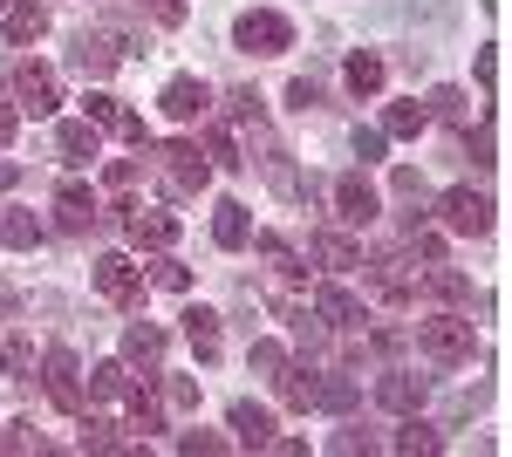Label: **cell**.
<instances>
[{
	"label": "cell",
	"mask_w": 512,
	"mask_h": 457,
	"mask_svg": "<svg viewBox=\"0 0 512 457\" xmlns=\"http://www.w3.org/2000/svg\"><path fill=\"white\" fill-rule=\"evenodd\" d=\"M417 348L444 362V369H458V362H472L478 355V328L465 314H431V321H417Z\"/></svg>",
	"instance_id": "cell-1"
},
{
	"label": "cell",
	"mask_w": 512,
	"mask_h": 457,
	"mask_svg": "<svg viewBox=\"0 0 512 457\" xmlns=\"http://www.w3.org/2000/svg\"><path fill=\"white\" fill-rule=\"evenodd\" d=\"M233 41L246 55H287V48H294V21L274 14V7H246L233 21Z\"/></svg>",
	"instance_id": "cell-2"
},
{
	"label": "cell",
	"mask_w": 512,
	"mask_h": 457,
	"mask_svg": "<svg viewBox=\"0 0 512 457\" xmlns=\"http://www.w3.org/2000/svg\"><path fill=\"white\" fill-rule=\"evenodd\" d=\"M158 178L171 198H192V191H205V178H212V164H205V151L198 144H164L158 151Z\"/></svg>",
	"instance_id": "cell-3"
},
{
	"label": "cell",
	"mask_w": 512,
	"mask_h": 457,
	"mask_svg": "<svg viewBox=\"0 0 512 457\" xmlns=\"http://www.w3.org/2000/svg\"><path fill=\"white\" fill-rule=\"evenodd\" d=\"M0 89H14L28 116H48L55 103H62V82H55V69H41V62H21L14 76H0Z\"/></svg>",
	"instance_id": "cell-4"
},
{
	"label": "cell",
	"mask_w": 512,
	"mask_h": 457,
	"mask_svg": "<svg viewBox=\"0 0 512 457\" xmlns=\"http://www.w3.org/2000/svg\"><path fill=\"white\" fill-rule=\"evenodd\" d=\"M437 212H444V226H451V232H465V239L492 232V198H485V191H472V185L444 191V198H437Z\"/></svg>",
	"instance_id": "cell-5"
},
{
	"label": "cell",
	"mask_w": 512,
	"mask_h": 457,
	"mask_svg": "<svg viewBox=\"0 0 512 457\" xmlns=\"http://www.w3.org/2000/svg\"><path fill=\"white\" fill-rule=\"evenodd\" d=\"M123 226H130V239L144 253H171V239H178V219L164 205H123Z\"/></svg>",
	"instance_id": "cell-6"
},
{
	"label": "cell",
	"mask_w": 512,
	"mask_h": 457,
	"mask_svg": "<svg viewBox=\"0 0 512 457\" xmlns=\"http://www.w3.org/2000/svg\"><path fill=\"white\" fill-rule=\"evenodd\" d=\"M328 191H335V212H342V226H369V219L383 212V198H376V185H369L362 171H342V178H335Z\"/></svg>",
	"instance_id": "cell-7"
},
{
	"label": "cell",
	"mask_w": 512,
	"mask_h": 457,
	"mask_svg": "<svg viewBox=\"0 0 512 457\" xmlns=\"http://www.w3.org/2000/svg\"><path fill=\"white\" fill-rule=\"evenodd\" d=\"M48 403L62 410V417H82L89 403H82V376H76V355L69 348H48Z\"/></svg>",
	"instance_id": "cell-8"
},
{
	"label": "cell",
	"mask_w": 512,
	"mask_h": 457,
	"mask_svg": "<svg viewBox=\"0 0 512 457\" xmlns=\"http://www.w3.org/2000/svg\"><path fill=\"white\" fill-rule=\"evenodd\" d=\"M158 110L171 116V123H198V116L212 110V89H205L198 76H171V82H164V96H158Z\"/></svg>",
	"instance_id": "cell-9"
},
{
	"label": "cell",
	"mask_w": 512,
	"mask_h": 457,
	"mask_svg": "<svg viewBox=\"0 0 512 457\" xmlns=\"http://www.w3.org/2000/svg\"><path fill=\"white\" fill-rule=\"evenodd\" d=\"M424 396H431V376H417V369H390V376L376 382V403H383V410H396V417L424 410Z\"/></svg>",
	"instance_id": "cell-10"
},
{
	"label": "cell",
	"mask_w": 512,
	"mask_h": 457,
	"mask_svg": "<svg viewBox=\"0 0 512 457\" xmlns=\"http://www.w3.org/2000/svg\"><path fill=\"white\" fill-rule=\"evenodd\" d=\"M96 294H103V301H117V307H130L137 294H144V267H130L123 253L96 260Z\"/></svg>",
	"instance_id": "cell-11"
},
{
	"label": "cell",
	"mask_w": 512,
	"mask_h": 457,
	"mask_svg": "<svg viewBox=\"0 0 512 457\" xmlns=\"http://www.w3.org/2000/svg\"><path fill=\"white\" fill-rule=\"evenodd\" d=\"M69 62H76L82 76L103 82V76H110V69L123 62V41H117V35H89V28H82V35H76V55H69Z\"/></svg>",
	"instance_id": "cell-12"
},
{
	"label": "cell",
	"mask_w": 512,
	"mask_h": 457,
	"mask_svg": "<svg viewBox=\"0 0 512 457\" xmlns=\"http://www.w3.org/2000/svg\"><path fill=\"white\" fill-rule=\"evenodd\" d=\"M308 314H315L321 328H355L362 321V301H355L349 287H315V307Z\"/></svg>",
	"instance_id": "cell-13"
},
{
	"label": "cell",
	"mask_w": 512,
	"mask_h": 457,
	"mask_svg": "<svg viewBox=\"0 0 512 457\" xmlns=\"http://www.w3.org/2000/svg\"><path fill=\"white\" fill-rule=\"evenodd\" d=\"M362 273H369V287H376L383 301H410V287H417V280L403 273V260H396V253H376V260H362Z\"/></svg>",
	"instance_id": "cell-14"
},
{
	"label": "cell",
	"mask_w": 512,
	"mask_h": 457,
	"mask_svg": "<svg viewBox=\"0 0 512 457\" xmlns=\"http://www.w3.org/2000/svg\"><path fill=\"white\" fill-rule=\"evenodd\" d=\"M315 382H321V369H301V362H280L274 369L280 403H294V410H315Z\"/></svg>",
	"instance_id": "cell-15"
},
{
	"label": "cell",
	"mask_w": 512,
	"mask_h": 457,
	"mask_svg": "<svg viewBox=\"0 0 512 457\" xmlns=\"http://www.w3.org/2000/svg\"><path fill=\"white\" fill-rule=\"evenodd\" d=\"M41 35H48V7H41V0H14V7H7V41L28 48V41H41Z\"/></svg>",
	"instance_id": "cell-16"
},
{
	"label": "cell",
	"mask_w": 512,
	"mask_h": 457,
	"mask_svg": "<svg viewBox=\"0 0 512 457\" xmlns=\"http://www.w3.org/2000/svg\"><path fill=\"white\" fill-rule=\"evenodd\" d=\"M55 151H62V164H96L103 137H96V123H62L55 130Z\"/></svg>",
	"instance_id": "cell-17"
},
{
	"label": "cell",
	"mask_w": 512,
	"mask_h": 457,
	"mask_svg": "<svg viewBox=\"0 0 512 457\" xmlns=\"http://www.w3.org/2000/svg\"><path fill=\"white\" fill-rule=\"evenodd\" d=\"M233 437L239 444H253V451H267V444H274V417H267V410H260V403H233Z\"/></svg>",
	"instance_id": "cell-18"
},
{
	"label": "cell",
	"mask_w": 512,
	"mask_h": 457,
	"mask_svg": "<svg viewBox=\"0 0 512 457\" xmlns=\"http://www.w3.org/2000/svg\"><path fill=\"white\" fill-rule=\"evenodd\" d=\"M342 82H349V96H376V89L390 82V69H383V55L355 48V55H349V69H342Z\"/></svg>",
	"instance_id": "cell-19"
},
{
	"label": "cell",
	"mask_w": 512,
	"mask_h": 457,
	"mask_svg": "<svg viewBox=\"0 0 512 457\" xmlns=\"http://www.w3.org/2000/svg\"><path fill=\"white\" fill-rule=\"evenodd\" d=\"M212 239H219L226 253H239V246L253 239V219H246V205H239V198H226V205L212 212Z\"/></svg>",
	"instance_id": "cell-20"
},
{
	"label": "cell",
	"mask_w": 512,
	"mask_h": 457,
	"mask_svg": "<svg viewBox=\"0 0 512 457\" xmlns=\"http://www.w3.org/2000/svg\"><path fill=\"white\" fill-rule=\"evenodd\" d=\"M55 212H62V232H89L96 226V198H89V185H62L55 191Z\"/></svg>",
	"instance_id": "cell-21"
},
{
	"label": "cell",
	"mask_w": 512,
	"mask_h": 457,
	"mask_svg": "<svg viewBox=\"0 0 512 457\" xmlns=\"http://www.w3.org/2000/svg\"><path fill=\"white\" fill-rule=\"evenodd\" d=\"M185 342H192L198 362L219 355V314H212V307H185Z\"/></svg>",
	"instance_id": "cell-22"
},
{
	"label": "cell",
	"mask_w": 512,
	"mask_h": 457,
	"mask_svg": "<svg viewBox=\"0 0 512 457\" xmlns=\"http://www.w3.org/2000/svg\"><path fill=\"white\" fill-rule=\"evenodd\" d=\"M123 355H130V362H144V369L158 376V362H164V328H151V321H130V335H123Z\"/></svg>",
	"instance_id": "cell-23"
},
{
	"label": "cell",
	"mask_w": 512,
	"mask_h": 457,
	"mask_svg": "<svg viewBox=\"0 0 512 457\" xmlns=\"http://www.w3.org/2000/svg\"><path fill=\"white\" fill-rule=\"evenodd\" d=\"M315 260L328 273H355V267H362V246L342 239V232H315Z\"/></svg>",
	"instance_id": "cell-24"
},
{
	"label": "cell",
	"mask_w": 512,
	"mask_h": 457,
	"mask_svg": "<svg viewBox=\"0 0 512 457\" xmlns=\"http://www.w3.org/2000/svg\"><path fill=\"white\" fill-rule=\"evenodd\" d=\"M396 451H444V430L410 410V417H403V430H396Z\"/></svg>",
	"instance_id": "cell-25"
},
{
	"label": "cell",
	"mask_w": 512,
	"mask_h": 457,
	"mask_svg": "<svg viewBox=\"0 0 512 457\" xmlns=\"http://www.w3.org/2000/svg\"><path fill=\"white\" fill-rule=\"evenodd\" d=\"M123 403H130V423H137L144 437H151V430H164V403L151 396V389H137V382H130V396H123Z\"/></svg>",
	"instance_id": "cell-26"
},
{
	"label": "cell",
	"mask_w": 512,
	"mask_h": 457,
	"mask_svg": "<svg viewBox=\"0 0 512 457\" xmlns=\"http://www.w3.org/2000/svg\"><path fill=\"white\" fill-rule=\"evenodd\" d=\"M424 116H444V123H472V96L444 82V89H431V110H424Z\"/></svg>",
	"instance_id": "cell-27"
},
{
	"label": "cell",
	"mask_w": 512,
	"mask_h": 457,
	"mask_svg": "<svg viewBox=\"0 0 512 457\" xmlns=\"http://www.w3.org/2000/svg\"><path fill=\"white\" fill-rule=\"evenodd\" d=\"M424 287H431L437 301H472V280H465V273H451L444 260H437V267L424 273Z\"/></svg>",
	"instance_id": "cell-28"
},
{
	"label": "cell",
	"mask_w": 512,
	"mask_h": 457,
	"mask_svg": "<svg viewBox=\"0 0 512 457\" xmlns=\"http://www.w3.org/2000/svg\"><path fill=\"white\" fill-rule=\"evenodd\" d=\"M82 123H96V130H117V123H123L117 96H110V89H89V96H82Z\"/></svg>",
	"instance_id": "cell-29"
},
{
	"label": "cell",
	"mask_w": 512,
	"mask_h": 457,
	"mask_svg": "<svg viewBox=\"0 0 512 457\" xmlns=\"http://www.w3.org/2000/svg\"><path fill=\"white\" fill-rule=\"evenodd\" d=\"M205 157H212V164H219V171H239V164H246V157H239V144H233V130H226V123H212V130H205Z\"/></svg>",
	"instance_id": "cell-30"
},
{
	"label": "cell",
	"mask_w": 512,
	"mask_h": 457,
	"mask_svg": "<svg viewBox=\"0 0 512 457\" xmlns=\"http://www.w3.org/2000/svg\"><path fill=\"white\" fill-rule=\"evenodd\" d=\"M431 116H424V103H390V116H383V137H417Z\"/></svg>",
	"instance_id": "cell-31"
},
{
	"label": "cell",
	"mask_w": 512,
	"mask_h": 457,
	"mask_svg": "<svg viewBox=\"0 0 512 457\" xmlns=\"http://www.w3.org/2000/svg\"><path fill=\"white\" fill-rule=\"evenodd\" d=\"M82 444H89V451H130V444L117 437V423H110V417H89V410H82Z\"/></svg>",
	"instance_id": "cell-32"
},
{
	"label": "cell",
	"mask_w": 512,
	"mask_h": 457,
	"mask_svg": "<svg viewBox=\"0 0 512 457\" xmlns=\"http://www.w3.org/2000/svg\"><path fill=\"white\" fill-rule=\"evenodd\" d=\"M0 246H41V226L28 212H0Z\"/></svg>",
	"instance_id": "cell-33"
},
{
	"label": "cell",
	"mask_w": 512,
	"mask_h": 457,
	"mask_svg": "<svg viewBox=\"0 0 512 457\" xmlns=\"http://www.w3.org/2000/svg\"><path fill=\"white\" fill-rule=\"evenodd\" d=\"M89 396H130V369H123V362H103V369L89 376Z\"/></svg>",
	"instance_id": "cell-34"
},
{
	"label": "cell",
	"mask_w": 512,
	"mask_h": 457,
	"mask_svg": "<svg viewBox=\"0 0 512 457\" xmlns=\"http://www.w3.org/2000/svg\"><path fill=\"white\" fill-rule=\"evenodd\" d=\"M151 280H158L164 294H185V287H192V267H178V260H158V267H151Z\"/></svg>",
	"instance_id": "cell-35"
},
{
	"label": "cell",
	"mask_w": 512,
	"mask_h": 457,
	"mask_svg": "<svg viewBox=\"0 0 512 457\" xmlns=\"http://www.w3.org/2000/svg\"><path fill=\"white\" fill-rule=\"evenodd\" d=\"M226 103H233V116H239V123H260V116H267V103H260V89H233Z\"/></svg>",
	"instance_id": "cell-36"
},
{
	"label": "cell",
	"mask_w": 512,
	"mask_h": 457,
	"mask_svg": "<svg viewBox=\"0 0 512 457\" xmlns=\"http://www.w3.org/2000/svg\"><path fill=\"white\" fill-rule=\"evenodd\" d=\"M28 362H35V348H28V335H14V342L0 348V369H7V376H21Z\"/></svg>",
	"instance_id": "cell-37"
},
{
	"label": "cell",
	"mask_w": 512,
	"mask_h": 457,
	"mask_svg": "<svg viewBox=\"0 0 512 457\" xmlns=\"http://www.w3.org/2000/svg\"><path fill=\"white\" fill-rule=\"evenodd\" d=\"M178 451H192V457H212V451H226V437H212V430H185V437H178Z\"/></svg>",
	"instance_id": "cell-38"
},
{
	"label": "cell",
	"mask_w": 512,
	"mask_h": 457,
	"mask_svg": "<svg viewBox=\"0 0 512 457\" xmlns=\"http://www.w3.org/2000/svg\"><path fill=\"white\" fill-rule=\"evenodd\" d=\"M246 362H253L260 376H274L280 362H287V348H280V342H253V355H246Z\"/></svg>",
	"instance_id": "cell-39"
},
{
	"label": "cell",
	"mask_w": 512,
	"mask_h": 457,
	"mask_svg": "<svg viewBox=\"0 0 512 457\" xmlns=\"http://www.w3.org/2000/svg\"><path fill=\"white\" fill-rule=\"evenodd\" d=\"M287 103H294V110L308 116V110H315V103H321V89H315V82H308V76H294V82H287Z\"/></svg>",
	"instance_id": "cell-40"
},
{
	"label": "cell",
	"mask_w": 512,
	"mask_h": 457,
	"mask_svg": "<svg viewBox=\"0 0 512 457\" xmlns=\"http://www.w3.org/2000/svg\"><path fill=\"white\" fill-rule=\"evenodd\" d=\"M390 191H396V198H410V205H424V178H417L410 164H403V171L390 178Z\"/></svg>",
	"instance_id": "cell-41"
},
{
	"label": "cell",
	"mask_w": 512,
	"mask_h": 457,
	"mask_svg": "<svg viewBox=\"0 0 512 457\" xmlns=\"http://www.w3.org/2000/svg\"><path fill=\"white\" fill-rule=\"evenodd\" d=\"M164 396H171L178 410H198V382L192 376H171V382H164Z\"/></svg>",
	"instance_id": "cell-42"
},
{
	"label": "cell",
	"mask_w": 512,
	"mask_h": 457,
	"mask_svg": "<svg viewBox=\"0 0 512 457\" xmlns=\"http://www.w3.org/2000/svg\"><path fill=\"white\" fill-rule=\"evenodd\" d=\"M472 164H478V171H492V164H499V144H492V130H478V137H472Z\"/></svg>",
	"instance_id": "cell-43"
},
{
	"label": "cell",
	"mask_w": 512,
	"mask_h": 457,
	"mask_svg": "<svg viewBox=\"0 0 512 457\" xmlns=\"http://www.w3.org/2000/svg\"><path fill=\"white\" fill-rule=\"evenodd\" d=\"M355 157L376 164V157H383V130H355Z\"/></svg>",
	"instance_id": "cell-44"
},
{
	"label": "cell",
	"mask_w": 512,
	"mask_h": 457,
	"mask_svg": "<svg viewBox=\"0 0 512 457\" xmlns=\"http://www.w3.org/2000/svg\"><path fill=\"white\" fill-rule=\"evenodd\" d=\"M478 82H485V96L499 89V55H492V48H478Z\"/></svg>",
	"instance_id": "cell-45"
},
{
	"label": "cell",
	"mask_w": 512,
	"mask_h": 457,
	"mask_svg": "<svg viewBox=\"0 0 512 457\" xmlns=\"http://www.w3.org/2000/svg\"><path fill=\"white\" fill-rule=\"evenodd\" d=\"M144 7H151V14H158L164 28H178V21H185V0H144Z\"/></svg>",
	"instance_id": "cell-46"
},
{
	"label": "cell",
	"mask_w": 512,
	"mask_h": 457,
	"mask_svg": "<svg viewBox=\"0 0 512 457\" xmlns=\"http://www.w3.org/2000/svg\"><path fill=\"white\" fill-rule=\"evenodd\" d=\"M335 451H376V437H369V430H355V423H349V430L335 437Z\"/></svg>",
	"instance_id": "cell-47"
},
{
	"label": "cell",
	"mask_w": 512,
	"mask_h": 457,
	"mask_svg": "<svg viewBox=\"0 0 512 457\" xmlns=\"http://www.w3.org/2000/svg\"><path fill=\"white\" fill-rule=\"evenodd\" d=\"M7 144H14V116L0 110V151H7Z\"/></svg>",
	"instance_id": "cell-48"
},
{
	"label": "cell",
	"mask_w": 512,
	"mask_h": 457,
	"mask_svg": "<svg viewBox=\"0 0 512 457\" xmlns=\"http://www.w3.org/2000/svg\"><path fill=\"white\" fill-rule=\"evenodd\" d=\"M14 178H21V171H14V164H0V191H7V185H14Z\"/></svg>",
	"instance_id": "cell-49"
},
{
	"label": "cell",
	"mask_w": 512,
	"mask_h": 457,
	"mask_svg": "<svg viewBox=\"0 0 512 457\" xmlns=\"http://www.w3.org/2000/svg\"><path fill=\"white\" fill-rule=\"evenodd\" d=\"M0 7H7V0H0Z\"/></svg>",
	"instance_id": "cell-50"
}]
</instances>
